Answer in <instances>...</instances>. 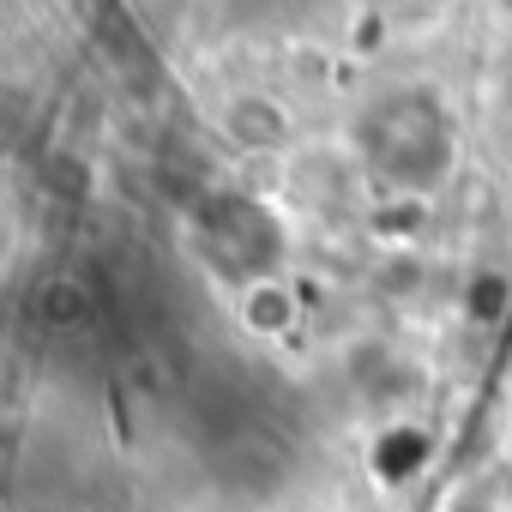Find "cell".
I'll list each match as a JSON object with an SVG mask.
<instances>
[{
  "label": "cell",
  "mask_w": 512,
  "mask_h": 512,
  "mask_svg": "<svg viewBox=\"0 0 512 512\" xmlns=\"http://www.w3.org/2000/svg\"><path fill=\"white\" fill-rule=\"evenodd\" d=\"M416 458H422V434H410V428H404V434H386L380 452H374L380 470H398V464H416Z\"/></svg>",
  "instance_id": "obj_8"
},
{
  "label": "cell",
  "mask_w": 512,
  "mask_h": 512,
  "mask_svg": "<svg viewBox=\"0 0 512 512\" xmlns=\"http://www.w3.org/2000/svg\"><path fill=\"white\" fill-rule=\"evenodd\" d=\"M506 296H512V284L500 272H476L470 290H464V314L470 320H500L506 314Z\"/></svg>",
  "instance_id": "obj_5"
},
{
  "label": "cell",
  "mask_w": 512,
  "mask_h": 512,
  "mask_svg": "<svg viewBox=\"0 0 512 512\" xmlns=\"http://www.w3.org/2000/svg\"><path fill=\"white\" fill-rule=\"evenodd\" d=\"M356 145L392 193H428L452 169V121L434 91H392L374 103L356 127Z\"/></svg>",
  "instance_id": "obj_1"
},
{
  "label": "cell",
  "mask_w": 512,
  "mask_h": 512,
  "mask_svg": "<svg viewBox=\"0 0 512 512\" xmlns=\"http://www.w3.org/2000/svg\"><path fill=\"white\" fill-rule=\"evenodd\" d=\"M43 175H49V181H55V193H67V199H79V193H85V181H91V169H85V163H73V157H61V151L43 163Z\"/></svg>",
  "instance_id": "obj_6"
},
{
  "label": "cell",
  "mask_w": 512,
  "mask_h": 512,
  "mask_svg": "<svg viewBox=\"0 0 512 512\" xmlns=\"http://www.w3.org/2000/svg\"><path fill=\"white\" fill-rule=\"evenodd\" d=\"M73 314H79V284H73V278H55V284L43 290V320L61 326V320H73Z\"/></svg>",
  "instance_id": "obj_7"
},
{
  "label": "cell",
  "mask_w": 512,
  "mask_h": 512,
  "mask_svg": "<svg viewBox=\"0 0 512 512\" xmlns=\"http://www.w3.org/2000/svg\"><path fill=\"white\" fill-rule=\"evenodd\" d=\"M199 247H205V260L223 278H235V290L266 284L284 266V229H278V217L260 199H247V193H217V199L199 205Z\"/></svg>",
  "instance_id": "obj_2"
},
{
  "label": "cell",
  "mask_w": 512,
  "mask_h": 512,
  "mask_svg": "<svg viewBox=\"0 0 512 512\" xmlns=\"http://www.w3.org/2000/svg\"><path fill=\"white\" fill-rule=\"evenodd\" d=\"M235 308H241V326H247V332H260V338H278V332L296 326V296H290L284 278L247 284V290L235 296Z\"/></svg>",
  "instance_id": "obj_4"
},
{
  "label": "cell",
  "mask_w": 512,
  "mask_h": 512,
  "mask_svg": "<svg viewBox=\"0 0 512 512\" xmlns=\"http://www.w3.org/2000/svg\"><path fill=\"white\" fill-rule=\"evenodd\" d=\"M223 133H229L241 151H272V145L290 139V115H284V103L247 91V97H235V103L223 109Z\"/></svg>",
  "instance_id": "obj_3"
}]
</instances>
